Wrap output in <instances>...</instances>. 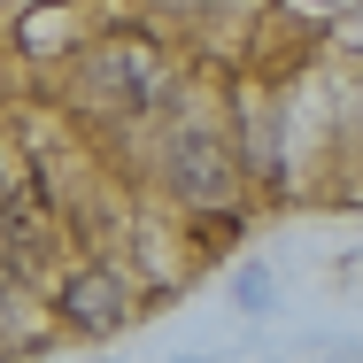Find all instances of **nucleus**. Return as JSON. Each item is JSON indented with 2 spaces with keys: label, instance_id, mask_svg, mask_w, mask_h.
Segmentation results:
<instances>
[{
  "label": "nucleus",
  "instance_id": "f257e3e1",
  "mask_svg": "<svg viewBox=\"0 0 363 363\" xmlns=\"http://www.w3.org/2000/svg\"><path fill=\"white\" fill-rule=\"evenodd\" d=\"M85 77H93V93H101L108 108H124V116H147V108L162 101V62H155L147 39H116V47H101Z\"/></svg>",
  "mask_w": 363,
  "mask_h": 363
},
{
  "label": "nucleus",
  "instance_id": "f03ea898",
  "mask_svg": "<svg viewBox=\"0 0 363 363\" xmlns=\"http://www.w3.org/2000/svg\"><path fill=\"white\" fill-rule=\"evenodd\" d=\"M170 186H178L194 209L232 201V155H224V140L209 132V124H186V132L170 140Z\"/></svg>",
  "mask_w": 363,
  "mask_h": 363
},
{
  "label": "nucleus",
  "instance_id": "423d86ee",
  "mask_svg": "<svg viewBox=\"0 0 363 363\" xmlns=\"http://www.w3.org/2000/svg\"><path fill=\"white\" fill-rule=\"evenodd\" d=\"M0 301H8V263H0Z\"/></svg>",
  "mask_w": 363,
  "mask_h": 363
},
{
  "label": "nucleus",
  "instance_id": "39448f33",
  "mask_svg": "<svg viewBox=\"0 0 363 363\" xmlns=\"http://www.w3.org/2000/svg\"><path fill=\"white\" fill-rule=\"evenodd\" d=\"M162 8H178V16H194V8H217V0H162Z\"/></svg>",
  "mask_w": 363,
  "mask_h": 363
},
{
  "label": "nucleus",
  "instance_id": "7ed1b4c3",
  "mask_svg": "<svg viewBox=\"0 0 363 363\" xmlns=\"http://www.w3.org/2000/svg\"><path fill=\"white\" fill-rule=\"evenodd\" d=\"M124 309H132V286H124L116 271H70V286H62V317H70L77 333H116Z\"/></svg>",
  "mask_w": 363,
  "mask_h": 363
},
{
  "label": "nucleus",
  "instance_id": "20e7f679",
  "mask_svg": "<svg viewBox=\"0 0 363 363\" xmlns=\"http://www.w3.org/2000/svg\"><path fill=\"white\" fill-rule=\"evenodd\" d=\"M240 301L263 309V301H271V279H263V271H240Z\"/></svg>",
  "mask_w": 363,
  "mask_h": 363
}]
</instances>
